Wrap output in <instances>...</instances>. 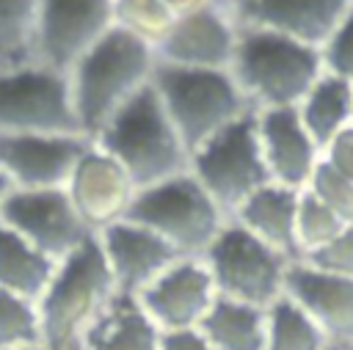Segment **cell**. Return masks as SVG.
I'll return each instance as SVG.
<instances>
[{
  "label": "cell",
  "instance_id": "obj_9",
  "mask_svg": "<svg viewBox=\"0 0 353 350\" xmlns=\"http://www.w3.org/2000/svg\"><path fill=\"white\" fill-rule=\"evenodd\" d=\"M0 135H83L69 77L41 63L0 74Z\"/></svg>",
  "mask_w": 353,
  "mask_h": 350
},
{
  "label": "cell",
  "instance_id": "obj_16",
  "mask_svg": "<svg viewBox=\"0 0 353 350\" xmlns=\"http://www.w3.org/2000/svg\"><path fill=\"white\" fill-rule=\"evenodd\" d=\"M135 298L160 331H182L199 328L215 303L218 289L207 265L201 259L185 256Z\"/></svg>",
  "mask_w": 353,
  "mask_h": 350
},
{
  "label": "cell",
  "instance_id": "obj_4",
  "mask_svg": "<svg viewBox=\"0 0 353 350\" xmlns=\"http://www.w3.org/2000/svg\"><path fill=\"white\" fill-rule=\"evenodd\" d=\"M116 292L113 273L94 234L58 262L50 287L36 300L44 350H77Z\"/></svg>",
  "mask_w": 353,
  "mask_h": 350
},
{
  "label": "cell",
  "instance_id": "obj_36",
  "mask_svg": "<svg viewBox=\"0 0 353 350\" xmlns=\"http://www.w3.org/2000/svg\"><path fill=\"white\" fill-rule=\"evenodd\" d=\"M11 190H14V185H11V179L0 171V215H3V204H6V198L11 196Z\"/></svg>",
  "mask_w": 353,
  "mask_h": 350
},
{
  "label": "cell",
  "instance_id": "obj_24",
  "mask_svg": "<svg viewBox=\"0 0 353 350\" xmlns=\"http://www.w3.org/2000/svg\"><path fill=\"white\" fill-rule=\"evenodd\" d=\"M295 110L323 152L342 130L353 124V85L325 72Z\"/></svg>",
  "mask_w": 353,
  "mask_h": 350
},
{
  "label": "cell",
  "instance_id": "obj_21",
  "mask_svg": "<svg viewBox=\"0 0 353 350\" xmlns=\"http://www.w3.org/2000/svg\"><path fill=\"white\" fill-rule=\"evenodd\" d=\"M77 350H160V328L135 295L116 292Z\"/></svg>",
  "mask_w": 353,
  "mask_h": 350
},
{
  "label": "cell",
  "instance_id": "obj_38",
  "mask_svg": "<svg viewBox=\"0 0 353 350\" xmlns=\"http://www.w3.org/2000/svg\"><path fill=\"white\" fill-rule=\"evenodd\" d=\"M19 350H44V344H33V347H19Z\"/></svg>",
  "mask_w": 353,
  "mask_h": 350
},
{
  "label": "cell",
  "instance_id": "obj_39",
  "mask_svg": "<svg viewBox=\"0 0 353 350\" xmlns=\"http://www.w3.org/2000/svg\"><path fill=\"white\" fill-rule=\"evenodd\" d=\"M331 350H334V347H331Z\"/></svg>",
  "mask_w": 353,
  "mask_h": 350
},
{
  "label": "cell",
  "instance_id": "obj_31",
  "mask_svg": "<svg viewBox=\"0 0 353 350\" xmlns=\"http://www.w3.org/2000/svg\"><path fill=\"white\" fill-rule=\"evenodd\" d=\"M320 52H323L325 72L353 85V6Z\"/></svg>",
  "mask_w": 353,
  "mask_h": 350
},
{
  "label": "cell",
  "instance_id": "obj_23",
  "mask_svg": "<svg viewBox=\"0 0 353 350\" xmlns=\"http://www.w3.org/2000/svg\"><path fill=\"white\" fill-rule=\"evenodd\" d=\"M55 267V259H50L14 229L0 223V289H8L36 303L50 287Z\"/></svg>",
  "mask_w": 353,
  "mask_h": 350
},
{
  "label": "cell",
  "instance_id": "obj_2",
  "mask_svg": "<svg viewBox=\"0 0 353 350\" xmlns=\"http://www.w3.org/2000/svg\"><path fill=\"white\" fill-rule=\"evenodd\" d=\"M91 143L130 174L135 190L190 171V152L152 85L130 99Z\"/></svg>",
  "mask_w": 353,
  "mask_h": 350
},
{
  "label": "cell",
  "instance_id": "obj_20",
  "mask_svg": "<svg viewBox=\"0 0 353 350\" xmlns=\"http://www.w3.org/2000/svg\"><path fill=\"white\" fill-rule=\"evenodd\" d=\"M298 196L301 190L281 187L276 182L265 185L256 190L234 215L243 229H248L254 237L284 254L292 265L301 262V248H298V234H295V218H298Z\"/></svg>",
  "mask_w": 353,
  "mask_h": 350
},
{
  "label": "cell",
  "instance_id": "obj_28",
  "mask_svg": "<svg viewBox=\"0 0 353 350\" xmlns=\"http://www.w3.org/2000/svg\"><path fill=\"white\" fill-rule=\"evenodd\" d=\"M176 17L163 0H113V25L157 47Z\"/></svg>",
  "mask_w": 353,
  "mask_h": 350
},
{
  "label": "cell",
  "instance_id": "obj_32",
  "mask_svg": "<svg viewBox=\"0 0 353 350\" xmlns=\"http://www.w3.org/2000/svg\"><path fill=\"white\" fill-rule=\"evenodd\" d=\"M301 262L309 265V267H314V270L331 273V276L353 278V223L339 237H334L328 245L306 254Z\"/></svg>",
  "mask_w": 353,
  "mask_h": 350
},
{
  "label": "cell",
  "instance_id": "obj_30",
  "mask_svg": "<svg viewBox=\"0 0 353 350\" xmlns=\"http://www.w3.org/2000/svg\"><path fill=\"white\" fill-rule=\"evenodd\" d=\"M306 190L320 198L325 207H331L339 218H345L347 223H353V182H347L342 174H336L323 157L306 185Z\"/></svg>",
  "mask_w": 353,
  "mask_h": 350
},
{
  "label": "cell",
  "instance_id": "obj_19",
  "mask_svg": "<svg viewBox=\"0 0 353 350\" xmlns=\"http://www.w3.org/2000/svg\"><path fill=\"white\" fill-rule=\"evenodd\" d=\"M256 132L270 179L290 190H306L323 152L306 132L295 107L256 113Z\"/></svg>",
  "mask_w": 353,
  "mask_h": 350
},
{
  "label": "cell",
  "instance_id": "obj_14",
  "mask_svg": "<svg viewBox=\"0 0 353 350\" xmlns=\"http://www.w3.org/2000/svg\"><path fill=\"white\" fill-rule=\"evenodd\" d=\"M237 36L240 28L232 11L215 3L204 6L171 25V30L154 47L157 63L182 69H229Z\"/></svg>",
  "mask_w": 353,
  "mask_h": 350
},
{
  "label": "cell",
  "instance_id": "obj_25",
  "mask_svg": "<svg viewBox=\"0 0 353 350\" xmlns=\"http://www.w3.org/2000/svg\"><path fill=\"white\" fill-rule=\"evenodd\" d=\"M39 0H0V74L36 63Z\"/></svg>",
  "mask_w": 353,
  "mask_h": 350
},
{
  "label": "cell",
  "instance_id": "obj_5",
  "mask_svg": "<svg viewBox=\"0 0 353 350\" xmlns=\"http://www.w3.org/2000/svg\"><path fill=\"white\" fill-rule=\"evenodd\" d=\"M152 88L157 91L190 154L221 130L251 113V105L229 69H182L157 63Z\"/></svg>",
  "mask_w": 353,
  "mask_h": 350
},
{
  "label": "cell",
  "instance_id": "obj_18",
  "mask_svg": "<svg viewBox=\"0 0 353 350\" xmlns=\"http://www.w3.org/2000/svg\"><path fill=\"white\" fill-rule=\"evenodd\" d=\"M284 295L292 298L323 331L328 347H353V278L314 270L303 262L290 265Z\"/></svg>",
  "mask_w": 353,
  "mask_h": 350
},
{
  "label": "cell",
  "instance_id": "obj_29",
  "mask_svg": "<svg viewBox=\"0 0 353 350\" xmlns=\"http://www.w3.org/2000/svg\"><path fill=\"white\" fill-rule=\"evenodd\" d=\"M41 344V320L33 300L0 289V350Z\"/></svg>",
  "mask_w": 353,
  "mask_h": 350
},
{
  "label": "cell",
  "instance_id": "obj_33",
  "mask_svg": "<svg viewBox=\"0 0 353 350\" xmlns=\"http://www.w3.org/2000/svg\"><path fill=\"white\" fill-rule=\"evenodd\" d=\"M323 160L342 174L347 182H353V124L347 130H342L325 149H323Z\"/></svg>",
  "mask_w": 353,
  "mask_h": 350
},
{
  "label": "cell",
  "instance_id": "obj_27",
  "mask_svg": "<svg viewBox=\"0 0 353 350\" xmlns=\"http://www.w3.org/2000/svg\"><path fill=\"white\" fill-rule=\"evenodd\" d=\"M350 223L339 218L331 207H325L320 198H314L309 190H301L298 196V218H295V234L301 259L323 245H328L334 237H339Z\"/></svg>",
  "mask_w": 353,
  "mask_h": 350
},
{
  "label": "cell",
  "instance_id": "obj_3",
  "mask_svg": "<svg viewBox=\"0 0 353 350\" xmlns=\"http://www.w3.org/2000/svg\"><path fill=\"white\" fill-rule=\"evenodd\" d=\"M251 110L298 107L325 74L323 52L268 30L240 28L229 66Z\"/></svg>",
  "mask_w": 353,
  "mask_h": 350
},
{
  "label": "cell",
  "instance_id": "obj_10",
  "mask_svg": "<svg viewBox=\"0 0 353 350\" xmlns=\"http://www.w3.org/2000/svg\"><path fill=\"white\" fill-rule=\"evenodd\" d=\"M113 28V0H39L36 63L69 74Z\"/></svg>",
  "mask_w": 353,
  "mask_h": 350
},
{
  "label": "cell",
  "instance_id": "obj_34",
  "mask_svg": "<svg viewBox=\"0 0 353 350\" xmlns=\"http://www.w3.org/2000/svg\"><path fill=\"white\" fill-rule=\"evenodd\" d=\"M160 350H212V344L201 336L199 328H182L160 331Z\"/></svg>",
  "mask_w": 353,
  "mask_h": 350
},
{
  "label": "cell",
  "instance_id": "obj_13",
  "mask_svg": "<svg viewBox=\"0 0 353 350\" xmlns=\"http://www.w3.org/2000/svg\"><path fill=\"white\" fill-rule=\"evenodd\" d=\"M350 6L353 0H234L229 11L237 28L268 30L323 50Z\"/></svg>",
  "mask_w": 353,
  "mask_h": 350
},
{
  "label": "cell",
  "instance_id": "obj_7",
  "mask_svg": "<svg viewBox=\"0 0 353 350\" xmlns=\"http://www.w3.org/2000/svg\"><path fill=\"white\" fill-rule=\"evenodd\" d=\"M190 174L232 218L256 190L270 185V171L262 157L256 113H245L204 146L190 154Z\"/></svg>",
  "mask_w": 353,
  "mask_h": 350
},
{
  "label": "cell",
  "instance_id": "obj_11",
  "mask_svg": "<svg viewBox=\"0 0 353 350\" xmlns=\"http://www.w3.org/2000/svg\"><path fill=\"white\" fill-rule=\"evenodd\" d=\"M0 223L25 237L33 248L61 262L74 254L83 243L94 237V231L77 215L69 193L58 190H11L3 204Z\"/></svg>",
  "mask_w": 353,
  "mask_h": 350
},
{
  "label": "cell",
  "instance_id": "obj_17",
  "mask_svg": "<svg viewBox=\"0 0 353 350\" xmlns=\"http://www.w3.org/2000/svg\"><path fill=\"white\" fill-rule=\"evenodd\" d=\"M105 262L113 273L116 289L127 295H141L149 284H154L171 265L185 259L171 243L138 226L132 220H119L97 234Z\"/></svg>",
  "mask_w": 353,
  "mask_h": 350
},
{
  "label": "cell",
  "instance_id": "obj_8",
  "mask_svg": "<svg viewBox=\"0 0 353 350\" xmlns=\"http://www.w3.org/2000/svg\"><path fill=\"white\" fill-rule=\"evenodd\" d=\"M201 262L207 265L221 298L256 309H270L284 295V278L292 265L284 254L254 237L237 220H229L221 229Z\"/></svg>",
  "mask_w": 353,
  "mask_h": 350
},
{
  "label": "cell",
  "instance_id": "obj_6",
  "mask_svg": "<svg viewBox=\"0 0 353 350\" xmlns=\"http://www.w3.org/2000/svg\"><path fill=\"white\" fill-rule=\"evenodd\" d=\"M124 220L146 226L149 231L171 243L182 256L201 259L232 218L215 204V198L199 185V179L185 171L138 190Z\"/></svg>",
  "mask_w": 353,
  "mask_h": 350
},
{
  "label": "cell",
  "instance_id": "obj_12",
  "mask_svg": "<svg viewBox=\"0 0 353 350\" xmlns=\"http://www.w3.org/2000/svg\"><path fill=\"white\" fill-rule=\"evenodd\" d=\"M88 146L83 135H0V171L14 190H58Z\"/></svg>",
  "mask_w": 353,
  "mask_h": 350
},
{
  "label": "cell",
  "instance_id": "obj_40",
  "mask_svg": "<svg viewBox=\"0 0 353 350\" xmlns=\"http://www.w3.org/2000/svg\"><path fill=\"white\" fill-rule=\"evenodd\" d=\"M350 350H353V347H350Z\"/></svg>",
  "mask_w": 353,
  "mask_h": 350
},
{
  "label": "cell",
  "instance_id": "obj_1",
  "mask_svg": "<svg viewBox=\"0 0 353 350\" xmlns=\"http://www.w3.org/2000/svg\"><path fill=\"white\" fill-rule=\"evenodd\" d=\"M157 69V52L138 36L113 28L66 74L80 130L88 141L146 85Z\"/></svg>",
  "mask_w": 353,
  "mask_h": 350
},
{
  "label": "cell",
  "instance_id": "obj_26",
  "mask_svg": "<svg viewBox=\"0 0 353 350\" xmlns=\"http://www.w3.org/2000/svg\"><path fill=\"white\" fill-rule=\"evenodd\" d=\"M265 350H331L314 320L287 295L268 309Z\"/></svg>",
  "mask_w": 353,
  "mask_h": 350
},
{
  "label": "cell",
  "instance_id": "obj_22",
  "mask_svg": "<svg viewBox=\"0 0 353 350\" xmlns=\"http://www.w3.org/2000/svg\"><path fill=\"white\" fill-rule=\"evenodd\" d=\"M199 331L212 344V350H265L268 309L218 295L199 322Z\"/></svg>",
  "mask_w": 353,
  "mask_h": 350
},
{
  "label": "cell",
  "instance_id": "obj_35",
  "mask_svg": "<svg viewBox=\"0 0 353 350\" xmlns=\"http://www.w3.org/2000/svg\"><path fill=\"white\" fill-rule=\"evenodd\" d=\"M163 3L168 6V11H171L176 19L193 14V11L204 8V6H212V0H163Z\"/></svg>",
  "mask_w": 353,
  "mask_h": 350
},
{
  "label": "cell",
  "instance_id": "obj_15",
  "mask_svg": "<svg viewBox=\"0 0 353 350\" xmlns=\"http://www.w3.org/2000/svg\"><path fill=\"white\" fill-rule=\"evenodd\" d=\"M63 190L69 193L77 215L94 234L124 220L138 193L130 174L94 143L74 165Z\"/></svg>",
  "mask_w": 353,
  "mask_h": 350
},
{
  "label": "cell",
  "instance_id": "obj_37",
  "mask_svg": "<svg viewBox=\"0 0 353 350\" xmlns=\"http://www.w3.org/2000/svg\"><path fill=\"white\" fill-rule=\"evenodd\" d=\"M212 3H215V6H221V8H226V11H229V8H232V3H234V0H212Z\"/></svg>",
  "mask_w": 353,
  "mask_h": 350
}]
</instances>
